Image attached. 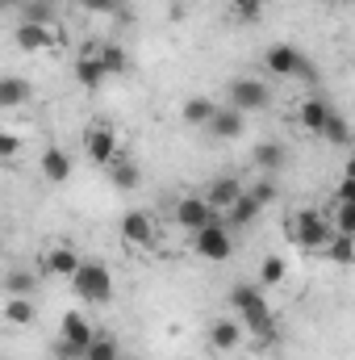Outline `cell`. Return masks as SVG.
I'll list each match as a JSON object with an SVG mask.
<instances>
[{
	"mask_svg": "<svg viewBox=\"0 0 355 360\" xmlns=\"http://www.w3.org/2000/svg\"><path fill=\"white\" fill-rule=\"evenodd\" d=\"M226 302H230L234 319L247 331H255L260 340H272L276 335V314H272V306H267V297H264V285H234L226 293Z\"/></svg>",
	"mask_w": 355,
	"mask_h": 360,
	"instance_id": "obj_1",
	"label": "cell"
},
{
	"mask_svg": "<svg viewBox=\"0 0 355 360\" xmlns=\"http://www.w3.org/2000/svg\"><path fill=\"white\" fill-rule=\"evenodd\" d=\"M288 239L305 252H326L335 239V218H326L322 210H297L288 218Z\"/></svg>",
	"mask_w": 355,
	"mask_h": 360,
	"instance_id": "obj_2",
	"label": "cell"
},
{
	"mask_svg": "<svg viewBox=\"0 0 355 360\" xmlns=\"http://www.w3.org/2000/svg\"><path fill=\"white\" fill-rule=\"evenodd\" d=\"M226 105L239 113H264V109H272V84L255 80V76H234V80H226Z\"/></svg>",
	"mask_w": 355,
	"mask_h": 360,
	"instance_id": "obj_3",
	"label": "cell"
},
{
	"mask_svg": "<svg viewBox=\"0 0 355 360\" xmlns=\"http://www.w3.org/2000/svg\"><path fill=\"white\" fill-rule=\"evenodd\" d=\"M264 68L267 76H276V80H314V68H309V59L301 55V46H293V42H272L264 55Z\"/></svg>",
	"mask_w": 355,
	"mask_h": 360,
	"instance_id": "obj_4",
	"label": "cell"
},
{
	"mask_svg": "<svg viewBox=\"0 0 355 360\" xmlns=\"http://www.w3.org/2000/svg\"><path fill=\"white\" fill-rule=\"evenodd\" d=\"M72 289L88 306H109L113 302V272H109V264H100V260H84V269L76 272Z\"/></svg>",
	"mask_w": 355,
	"mask_h": 360,
	"instance_id": "obj_5",
	"label": "cell"
},
{
	"mask_svg": "<svg viewBox=\"0 0 355 360\" xmlns=\"http://www.w3.org/2000/svg\"><path fill=\"white\" fill-rule=\"evenodd\" d=\"M80 269H84V256H80V248H76L72 239H55V243H46V248H42V264H38L42 276L76 281V272H80Z\"/></svg>",
	"mask_w": 355,
	"mask_h": 360,
	"instance_id": "obj_6",
	"label": "cell"
},
{
	"mask_svg": "<svg viewBox=\"0 0 355 360\" xmlns=\"http://www.w3.org/2000/svg\"><path fill=\"white\" fill-rule=\"evenodd\" d=\"M192 252H196L201 260H209V264H226V260L234 256V231H230L226 222H209L205 231L192 235Z\"/></svg>",
	"mask_w": 355,
	"mask_h": 360,
	"instance_id": "obj_7",
	"label": "cell"
},
{
	"mask_svg": "<svg viewBox=\"0 0 355 360\" xmlns=\"http://www.w3.org/2000/svg\"><path fill=\"white\" fill-rule=\"evenodd\" d=\"M84 155H88L96 168H109L113 160H121V139L109 122H92L84 130Z\"/></svg>",
	"mask_w": 355,
	"mask_h": 360,
	"instance_id": "obj_8",
	"label": "cell"
},
{
	"mask_svg": "<svg viewBox=\"0 0 355 360\" xmlns=\"http://www.w3.org/2000/svg\"><path fill=\"white\" fill-rule=\"evenodd\" d=\"M172 222H176L180 231L196 235V231H205L209 222H222V214L209 205V197H180L176 210H172Z\"/></svg>",
	"mask_w": 355,
	"mask_h": 360,
	"instance_id": "obj_9",
	"label": "cell"
},
{
	"mask_svg": "<svg viewBox=\"0 0 355 360\" xmlns=\"http://www.w3.org/2000/svg\"><path fill=\"white\" fill-rule=\"evenodd\" d=\"M59 25H42V21H17V30H13V42L21 46V51H55L59 46Z\"/></svg>",
	"mask_w": 355,
	"mask_h": 360,
	"instance_id": "obj_10",
	"label": "cell"
},
{
	"mask_svg": "<svg viewBox=\"0 0 355 360\" xmlns=\"http://www.w3.org/2000/svg\"><path fill=\"white\" fill-rule=\"evenodd\" d=\"M155 218H151V210H130V214H121V239L130 243V248H155Z\"/></svg>",
	"mask_w": 355,
	"mask_h": 360,
	"instance_id": "obj_11",
	"label": "cell"
},
{
	"mask_svg": "<svg viewBox=\"0 0 355 360\" xmlns=\"http://www.w3.org/2000/svg\"><path fill=\"white\" fill-rule=\"evenodd\" d=\"M76 80H80L84 89H100V84L109 80V68H105V59H100V42H88V46L80 51V59H76Z\"/></svg>",
	"mask_w": 355,
	"mask_h": 360,
	"instance_id": "obj_12",
	"label": "cell"
},
{
	"mask_svg": "<svg viewBox=\"0 0 355 360\" xmlns=\"http://www.w3.org/2000/svg\"><path fill=\"white\" fill-rule=\"evenodd\" d=\"M243 193H247V184L234 176V172H222V176H213V180H209V188H205V197H209V205H213L217 214H226V210H230V205H234Z\"/></svg>",
	"mask_w": 355,
	"mask_h": 360,
	"instance_id": "obj_13",
	"label": "cell"
},
{
	"mask_svg": "<svg viewBox=\"0 0 355 360\" xmlns=\"http://www.w3.org/2000/svg\"><path fill=\"white\" fill-rule=\"evenodd\" d=\"M243 335H247V327L230 314V319H213V327H209V348L213 352H239L243 348Z\"/></svg>",
	"mask_w": 355,
	"mask_h": 360,
	"instance_id": "obj_14",
	"label": "cell"
},
{
	"mask_svg": "<svg viewBox=\"0 0 355 360\" xmlns=\"http://www.w3.org/2000/svg\"><path fill=\"white\" fill-rule=\"evenodd\" d=\"M209 134L222 139V143L243 139V134H247V113H239V109H230V105H217V113H213V122H209Z\"/></svg>",
	"mask_w": 355,
	"mask_h": 360,
	"instance_id": "obj_15",
	"label": "cell"
},
{
	"mask_svg": "<svg viewBox=\"0 0 355 360\" xmlns=\"http://www.w3.org/2000/svg\"><path fill=\"white\" fill-rule=\"evenodd\" d=\"M260 214H264V205H260V197L247 188V193H243V197H239L226 214H222V222H226L230 231H247L251 222H260Z\"/></svg>",
	"mask_w": 355,
	"mask_h": 360,
	"instance_id": "obj_16",
	"label": "cell"
},
{
	"mask_svg": "<svg viewBox=\"0 0 355 360\" xmlns=\"http://www.w3.org/2000/svg\"><path fill=\"white\" fill-rule=\"evenodd\" d=\"M59 335H63L67 344H76L80 352H88L100 331H92V323L80 314V310H67V314H63V323H59Z\"/></svg>",
	"mask_w": 355,
	"mask_h": 360,
	"instance_id": "obj_17",
	"label": "cell"
},
{
	"mask_svg": "<svg viewBox=\"0 0 355 360\" xmlns=\"http://www.w3.org/2000/svg\"><path fill=\"white\" fill-rule=\"evenodd\" d=\"M72 155L63 151V147H46L42 151V160H38V172H42V180L46 184H67L72 180Z\"/></svg>",
	"mask_w": 355,
	"mask_h": 360,
	"instance_id": "obj_18",
	"label": "cell"
},
{
	"mask_svg": "<svg viewBox=\"0 0 355 360\" xmlns=\"http://www.w3.org/2000/svg\"><path fill=\"white\" fill-rule=\"evenodd\" d=\"M330 113H335V105H326L322 96H309V101L297 105V126L309 130V134H322V126L330 122Z\"/></svg>",
	"mask_w": 355,
	"mask_h": 360,
	"instance_id": "obj_19",
	"label": "cell"
},
{
	"mask_svg": "<svg viewBox=\"0 0 355 360\" xmlns=\"http://www.w3.org/2000/svg\"><path fill=\"white\" fill-rule=\"evenodd\" d=\"M284 160H288V151H284V143H276V139L255 143V151H251V164H255L264 176H276V172L284 168Z\"/></svg>",
	"mask_w": 355,
	"mask_h": 360,
	"instance_id": "obj_20",
	"label": "cell"
},
{
	"mask_svg": "<svg viewBox=\"0 0 355 360\" xmlns=\"http://www.w3.org/2000/svg\"><path fill=\"white\" fill-rule=\"evenodd\" d=\"M213 113H217V101H213V96H188V101L180 105V122H184V126H205V130H209Z\"/></svg>",
	"mask_w": 355,
	"mask_h": 360,
	"instance_id": "obj_21",
	"label": "cell"
},
{
	"mask_svg": "<svg viewBox=\"0 0 355 360\" xmlns=\"http://www.w3.org/2000/svg\"><path fill=\"white\" fill-rule=\"evenodd\" d=\"M34 101V89L21 80V76H4L0 80V109L4 113H13V109H21V105H29Z\"/></svg>",
	"mask_w": 355,
	"mask_h": 360,
	"instance_id": "obj_22",
	"label": "cell"
},
{
	"mask_svg": "<svg viewBox=\"0 0 355 360\" xmlns=\"http://www.w3.org/2000/svg\"><path fill=\"white\" fill-rule=\"evenodd\" d=\"M105 172H109V184H113V188H121V193H130V188H138V184H142V168H138L134 160H126V155H121V160H113Z\"/></svg>",
	"mask_w": 355,
	"mask_h": 360,
	"instance_id": "obj_23",
	"label": "cell"
},
{
	"mask_svg": "<svg viewBox=\"0 0 355 360\" xmlns=\"http://www.w3.org/2000/svg\"><path fill=\"white\" fill-rule=\"evenodd\" d=\"M34 319H38L34 297H4V323L8 327H29Z\"/></svg>",
	"mask_w": 355,
	"mask_h": 360,
	"instance_id": "obj_24",
	"label": "cell"
},
{
	"mask_svg": "<svg viewBox=\"0 0 355 360\" xmlns=\"http://www.w3.org/2000/svg\"><path fill=\"white\" fill-rule=\"evenodd\" d=\"M4 289H8V297H34V289H38V272L13 269L8 276H4Z\"/></svg>",
	"mask_w": 355,
	"mask_h": 360,
	"instance_id": "obj_25",
	"label": "cell"
},
{
	"mask_svg": "<svg viewBox=\"0 0 355 360\" xmlns=\"http://www.w3.org/2000/svg\"><path fill=\"white\" fill-rule=\"evenodd\" d=\"M318 139H326L330 147H347V143H351V122L335 109V113H330V122L322 126V134H318Z\"/></svg>",
	"mask_w": 355,
	"mask_h": 360,
	"instance_id": "obj_26",
	"label": "cell"
},
{
	"mask_svg": "<svg viewBox=\"0 0 355 360\" xmlns=\"http://www.w3.org/2000/svg\"><path fill=\"white\" fill-rule=\"evenodd\" d=\"M230 13H234V21H243V25H255L267 13V0H230Z\"/></svg>",
	"mask_w": 355,
	"mask_h": 360,
	"instance_id": "obj_27",
	"label": "cell"
},
{
	"mask_svg": "<svg viewBox=\"0 0 355 360\" xmlns=\"http://www.w3.org/2000/svg\"><path fill=\"white\" fill-rule=\"evenodd\" d=\"M326 256H330V260H339V264H355V235H343V231H335V239H330Z\"/></svg>",
	"mask_w": 355,
	"mask_h": 360,
	"instance_id": "obj_28",
	"label": "cell"
},
{
	"mask_svg": "<svg viewBox=\"0 0 355 360\" xmlns=\"http://www.w3.org/2000/svg\"><path fill=\"white\" fill-rule=\"evenodd\" d=\"M284 276H288V264H284L280 256H264V260H260V285H264V289L280 285Z\"/></svg>",
	"mask_w": 355,
	"mask_h": 360,
	"instance_id": "obj_29",
	"label": "cell"
},
{
	"mask_svg": "<svg viewBox=\"0 0 355 360\" xmlns=\"http://www.w3.org/2000/svg\"><path fill=\"white\" fill-rule=\"evenodd\" d=\"M100 59H105V68H109V76H121L126 68H130V55L117 46V42H100Z\"/></svg>",
	"mask_w": 355,
	"mask_h": 360,
	"instance_id": "obj_30",
	"label": "cell"
},
{
	"mask_svg": "<svg viewBox=\"0 0 355 360\" xmlns=\"http://www.w3.org/2000/svg\"><path fill=\"white\" fill-rule=\"evenodd\" d=\"M117 356H121V348H117V340H113V335H105V331L96 335V344L84 352V360H117Z\"/></svg>",
	"mask_w": 355,
	"mask_h": 360,
	"instance_id": "obj_31",
	"label": "cell"
},
{
	"mask_svg": "<svg viewBox=\"0 0 355 360\" xmlns=\"http://www.w3.org/2000/svg\"><path fill=\"white\" fill-rule=\"evenodd\" d=\"M21 21H42V25H55V4L51 0H34L21 8Z\"/></svg>",
	"mask_w": 355,
	"mask_h": 360,
	"instance_id": "obj_32",
	"label": "cell"
},
{
	"mask_svg": "<svg viewBox=\"0 0 355 360\" xmlns=\"http://www.w3.org/2000/svg\"><path fill=\"white\" fill-rule=\"evenodd\" d=\"M251 193H255V197H260V205H276V197H280V184H276V176H264V172H260V180H255V184H251Z\"/></svg>",
	"mask_w": 355,
	"mask_h": 360,
	"instance_id": "obj_33",
	"label": "cell"
},
{
	"mask_svg": "<svg viewBox=\"0 0 355 360\" xmlns=\"http://www.w3.org/2000/svg\"><path fill=\"white\" fill-rule=\"evenodd\" d=\"M335 231H343V235H355V201H343V205H335Z\"/></svg>",
	"mask_w": 355,
	"mask_h": 360,
	"instance_id": "obj_34",
	"label": "cell"
},
{
	"mask_svg": "<svg viewBox=\"0 0 355 360\" xmlns=\"http://www.w3.org/2000/svg\"><path fill=\"white\" fill-rule=\"evenodd\" d=\"M55 360H84V352H80L76 344H67V340L59 335V340H55Z\"/></svg>",
	"mask_w": 355,
	"mask_h": 360,
	"instance_id": "obj_35",
	"label": "cell"
},
{
	"mask_svg": "<svg viewBox=\"0 0 355 360\" xmlns=\"http://www.w3.org/2000/svg\"><path fill=\"white\" fill-rule=\"evenodd\" d=\"M76 4H80L84 13H117L121 0H76Z\"/></svg>",
	"mask_w": 355,
	"mask_h": 360,
	"instance_id": "obj_36",
	"label": "cell"
},
{
	"mask_svg": "<svg viewBox=\"0 0 355 360\" xmlns=\"http://www.w3.org/2000/svg\"><path fill=\"white\" fill-rule=\"evenodd\" d=\"M17 151H21V139H17L13 130H4V134H0V155H4V160H13Z\"/></svg>",
	"mask_w": 355,
	"mask_h": 360,
	"instance_id": "obj_37",
	"label": "cell"
},
{
	"mask_svg": "<svg viewBox=\"0 0 355 360\" xmlns=\"http://www.w3.org/2000/svg\"><path fill=\"white\" fill-rule=\"evenodd\" d=\"M8 8H25V4H34V0H4Z\"/></svg>",
	"mask_w": 355,
	"mask_h": 360,
	"instance_id": "obj_38",
	"label": "cell"
},
{
	"mask_svg": "<svg viewBox=\"0 0 355 360\" xmlns=\"http://www.w3.org/2000/svg\"><path fill=\"white\" fill-rule=\"evenodd\" d=\"M347 176H355V160H351V168H347Z\"/></svg>",
	"mask_w": 355,
	"mask_h": 360,
	"instance_id": "obj_39",
	"label": "cell"
}]
</instances>
